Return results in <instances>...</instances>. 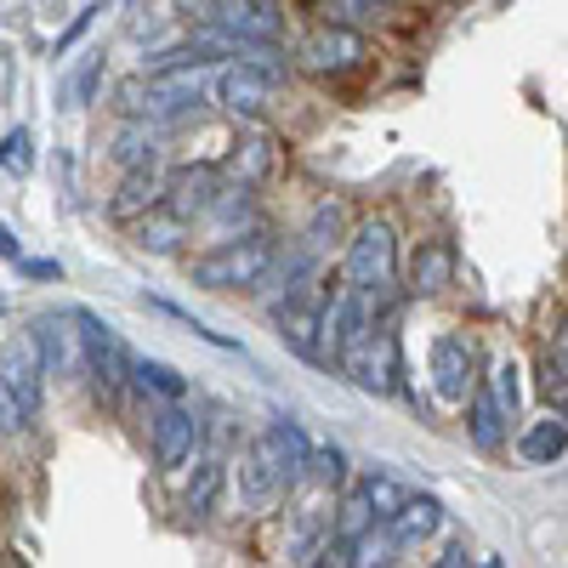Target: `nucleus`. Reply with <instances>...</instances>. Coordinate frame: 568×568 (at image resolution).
Here are the masks:
<instances>
[{"label": "nucleus", "instance_id": "f257e3e1", "mask_svg": "<svg viewBox=\"0 0 568 568\" xmlns=\"http://www.w3.org/2000/svg\"><path fill=\"white\" fill-rule=\"evenodd\" d=\"M398 278H404V251H398V227L393 216H358L347 245H342V284L375 296L382 307L398 302Z\"/></svg>", "mask_w": 568, "mask_h": 568}, {"label": "nucleus", "instance_id": "f03ea898", "mask_svg": "<svg viewBox=\"0 0 568 568\" xmlns=\"http://www.w3.org/2000/svg\"><path fill=\"white\" fill-rule=\"evenodd\" d=\"M273 262V233L267 227H245V233H222L216 245H205L187 262V284L200 291H256Z\"/></svg>", "mask_w": 568, "mask_h": 568}, {"label": "nucleus", "instance_id": "7ed1b4c3", "mask_svg": "<svg viewBox=\"0 0 568 568\" xmlns=\"http://www.w3.org/2000/svg\"><path fill=\"white\" fill-rule=\"evenodd\" d=\"M369 34L353 29V23H313L302 40H296V69L324 80V85H342V80H358L369 69Z\"/></svg>", "mask_w": 568, "mask_h": 568}, {"label": "nucleus", "instance_id": "20e7f679", "mask_svg": "<svg viewBox=\"0 0 568 568\" xmlns=\"http://www.w3.org/2000/svg\"><path fill=\"white\" fill-rule=\"evenodd\" d=\"M216 103V69H165V74H142V103L136 114L154 125H182Z\"/></svg>", "mask_w": 568, "mask_h": 568}, {"label": "nucleus", "instance_id": "39448f33", "mask_svg": "<svg viewBox=\"0 0 568 568\" xmlns=\"http://www.w3.org/2000/svg\"><path fill=\"white\" fill-rule=\"evenodd\" d=\"M336 369L347 375L358 393H369V398H393L398 382H404V342H398V329H393V324H375L369 336H364Z\"/></svg>", "mask_w": 568, "mask_h": 568}, {"label": "nucleus", "instance_id": "423d86ee", "mask_svg": "<svg viewBox=\"0 0 568 568\" xmlns=\"http://www.w3.org/2000/svg\"><path fill=\"white\" fill-rule=\"evenodd\" d=\"M29 336L40 347V364L45 375H58V382H80V375L91 369L85 358V329H80V313L74 307H45L29 318Z\"/></svg>", "mask_w": 568, "mask_h": 568}, {"label": "nucleus", "instance_id": "0eeeda50", "mask_svg": "<svg viewBox=\"0 0 568 568\" xmlns=\"http://www.w3.org/2000/svg\"><path fill=\"white\" fill-rule=\"evenodd\" d=\"M205 18L222 40H233V52L284 45V0H211Z\"/></svg>", "mask_w": 568, "mask_h": 568}, {"label": "nucleus", "instance_id": "6e6552de", "mask_svg": "<svg viewBox=\"0 0 568 568\" xmlns=\"http://www.w3.org/2000/svg\"><path fill=\"white\" fill-rule=\"evenodd\" d=\"M80 313V329H85V358H91V382H98V393L103 398H120L125 387H131V347L120 342V329L103 318V313H91V307H74Z\"/></svg>", "mask_w": 568, "mask_h": 568}, {"label": "nucleus", "instance_id": "1a4fd4ad", "mask_svg": "<svg viewBox=\"0 0 568 568\" xmlns=\"http://www.w3.org/2000/svg\"><path fill=\"white\" fill-rule=\"evenodd\" d=\"M273 336L291 347L296 358H307V364H318V369H329V353H324V313H318V296H307V291H291L284 302H273Z\"/></svg>", "mask_w": 568, "mask_h": 568}, {"label": "nucleus", "instance_id": "9d476101", "mask_svg": "<svg viewBox=\"0 0 568 568\" xmlns=\"http://www.w3.org/2000/svg\"><path fill=\"white\" fill-rule=\"evenodd\" d=\"M478 342L466 336V329H444V336L433 342V393L444 404H460L471 398V387H478Z\"/></svg>", "mask_w": 568, "mask_h": 568}, {"label": "nucleus", "instance_id": "9b49d317", "mask_svg": "<svg viewBox=\"0 0 568 568\" xmlns=\"http://www.w3.org/2000/svg\"><path fill=\"white\" fill-rule=\"evenodd\" d=\"M200 444H205V420L187 409V404L154 409V420H149V449H154V466H160V471H182L187 460L200 455Z\"/></svg>", "mask_w": 568, "mask_h": 568}, {"label": "nucleus", "instance_id": "f8f14e48", "mask_svg": "<svg viewBox=\"0 0 568 568\" xmlns=\"http://www.w3.org/2000/svg\"><path fill=\"white\" fill-rule=\"evenodd\" d=\"M0 382L12 387L23 415H40V404H45V364H40V347H34L29 329H7V336H0Z\"/></svg>", "mask_w": 568, "mask_h": 568}, {"label": "nucleus", "instance_id": "ddd939ff", "mask_svg": "<svg viewBox=\"0 0 568 568\" xmlns=\"http://www.w3.org/2000/svg\"><path fill=\"white\" fill-rule=\"evenodd\" d=\"M455 278H460V251H455V240H449V233H426V240L409 251L404 296H444Z\"/></svg>", "mask_w": 568, "mask_h": 568}, {"label": "nucleus", "instance_id": "4468645a", "mask_svg": "<svg viewBox=\"0 0 568 568\" xmlns=\"http://www.w3.org/2000/svg\"><path fill=\"white\" fill-rule=\"evenodd\" d=\"M273 91L278 85L256 63H245V58H227L216 69V109H227L233 120H262L267 103H273Z\"/></svg>", "mask_w": 568, "mask_h": 568}, {"label": "nucleus", "instance_id": "2eb2a0df", "mask_svg": "<svg viewBox=\"0 0 568 568\" xmlns=\"http://www.w3.org/2000/svg\"><path fill=\"white\" fill-rule=\"evenodd\" d=\"M216 187H222V165H176L165 176V205L182 216V222H205L211 200H216Z\"/></svg>", "mask_w": 568, "mask_h": 568}, {"label": "nucleus", "instance_id": "dca6fc26", "mask_svg": "<svg viewBox=\"0 0 568 568\" xmlns=\"http://www.w3.org/2000/svg\"><path fill=\"white\" fill-rule=\"evenodd\" d=\"M466 438H471V449H484V455H500V449L511 444V415H506V404L495 398L489 375H484V382L471 387V398H466Z\"/></svg>", "mask_w": 568, "mask_h": 568}, {"label": "nucleus", "instance_id": "f3484780", "mask_svg": "<svg viewBox=\"0 0 568 568\" xmlns=\"http://www.w3.org/2000/svg\"><path fill=\"white\" fill-rule=\"evenodd\" d=\"M227 176H240V182H251V187H267V182L278 176V142H273V131H262L256 120H245V131L233 136Z\"/></svg>", "mask_w": 568, "mask_h": 568}, {"label": "nucleus", "instance_id": "a211bd4d", "mask_svg": "<svg viewBox=\"0 0 568 568\" xmlns=\"http://www.w3.org/2000/svg\"><path fill=\"white\" fill-rule=\"evenodd\" d=\"M347 233H353V216H347V205H342L336 194H318L296 240H302V245H307L313 256H329L336 245H347Z\"/></svg>", "mask_w": 568, "mask_h": 568}, {"label": "nucleus", "instance_id": "6ab92c4d", "mask_svg": "<svg viewBox=\"0 0 568 568\" xmlns=\"http://www.w3.org/2000/svg\"><path fill=\"white\" fill-rule=\"evenodd\" d=\"M154 205H165V176L154 165H136V171L120 176V194L109 200V216L114 222H142Z\"/></svg>", "mask_w": 568, "mask_h": 568}, {"label": "nucleus", "instance_id": "aec40b11", "mask_svg": "<svg viewBox=\"0 0 568 568\" xmlns=\"http://www.w3.org/2000/svg\"><path fill=\"white\" fill-rule=\"evenodd\" d=\"M438 529H444V506H438L433 495H409V500L387 517V535H393L398 551H415L420 540H433Z\"/></svg>", "mask_w": 568, "mask_h": 568}, {"label": "nucleus", "instance_id": "412c9836", "mask_svg": "<svg viewBox=\"0 0 568 568\" xmlns=\"http://www.w3.org/2000/svg\"><path fill=\"white\" fill-rule=\"evenodd\" d=\"M511 449H517V460H524V466H557L568 455V420L557 409L540 415V420H529L524 433L511 438Z\"/></svg>", "mask_w": 568, "mask_h": 568}, {"label": "nucleus", "instance_id": "4be33fe9", "mask_svg": "<svg viewBox=\"0 0 568 568\" xmlns=\"http://www.w3.org/2000/svg\"><path fill=\"white\" fill-rule=\"evenodd\" d=\"M205 222H211V227H222V233H245V227H262V211H256V187H251V182H240V176H222V187H216V200H211Z\"/></svg>", "mask_w": 568, "mask_h": 568}, {"label": "nucleus", "instance_id": "5701e85b", "mask_svg": "<svg viewBox=\"0 0 568 568\" xmlns=\"http://www.w3.org/2000/svg\"><path fill=\"white\" fill-rule=\"evenodd\" d=\"M222 489H227V466L216 455H194V478H187V489H182L187 524H205V517L216 511V500H222Z\"/></svg>", "mask_w": 568, "mask_h": 568}, {"label": "nucleus", "instance_id": "b1692460", "mask_svg": "<svg viewBox=\"0 0 568 568\" xmlns=\"http://www.w3.org/2000/svg\"><path fill=\"white\" fill-rule=\"evenodd\" d=\"M160 131H165V125H154V120H142V114L120 120V131H114V142H109V154H114V165H120V171H136V165H154V160H160Z\"/></svg>", "mask_w": 568, "mask_h": 568}, {"label": "nucleus", "instance_id": "393cba45", "mask_svg": "<svg viewBox=\"0 0 568 568\" xmlns=\"http://www.w3.org/2000/svg\"><path fill=\"white\" fill-rule=\"evenodd\" d=\"M187 227H194V222H182L171 205H154L142 222H131L136 251H142V256H176V251H182V240H187Z\"/></svg>", "mask_w": 568, "mask_h": 568}, {"label": "nucleus", "instance_id": "a878e982", "mask_svg": "<svg viewBox=\"0 0 568 568\" xmlns=\"http://www.w3.org/2000/svg\"><path fill=\"white\" fill-rule=\"evenodd\" d=\"M131 387L160 398V404H182L187 398V375L176 364H165V358H136L131 364Z\"/></svg>", "mask_w": 568, "mask_h": 568}, {"label": "nucleus", "instance_id": "bb28decb", "mask_svg": "<svg viewBox=\"0 0 568 568\" xmlns=\"http://www.w3.org/2000/svg\"><path fill=\"white\" fill-rule=\"evenodd\" d=\"M382 517H375V506L364 500V489L358 484H347L342 489V500H336V511H329V535H342V540H364Z\"/></svg>", "mask_w": 568, "mask_h": 568}, {"label": "nucleus", "instance_id": "cd10ccee", "mask_svg": "<svg viewBox=\"0 0 568 568\" xmlns=\"http://www.w3.org/2000/svg\"><path fill=\"white\" fill-rule=\"evenodd\" d=\"M142 307H149V313H160V318H171V324H182L187 336H200V342H205V347H216V353H245V347H240V336H222V329L200 324V318L187 313V307H176V302H165V296H142Z\"/></svg>", "mask_w": 568, "mask_h": 568}, {"label": "nucleus", "instance_id": "c85d7f7f", "mask_svg": "<svg viewBox=\"0 0 568 568\" xmlns=\"http://www.w3.org/2000/svg\"><path fill=\"white\" fill-rule=\"evenodd\" d=\"M307 484L342 495L353 484V466H347V449L342 444H313V460H307Z\"/></svg>", "mask_w": 568, "mask_h": 568}, {"label": "nucleus", "instance_id": "c756f323", "mask_svg": "<svg viewBox=\"0 0 568 568\" xmlns=\"http://www.w3.org/2000/svg\"><path fill=\"white\" fill-rule=\"evenodd\" d=\"M393 0H318V18L324 23H353V29H375L387 23Z\"/></svg>", "mask_w": 568, "mask_h": 568}, {"label": "nucleus", "instance_id": "7c9ffc66", "mask_svg": "<svg viewBox=\"0 0 568 568\" xmlns=\"http://www.w3.org/2000/svg\"><path fill=\"white\" fill-rule=\"evenodd\" d=\"M358 489H364V500L375 506V517H382V524H387V517L409 500V489L393 478V471H364V478H358Z\"/></svg>", "mask_w": 568, "mask_h": 568}, {"label": "nucleus", "instance_id": "2f4dec72", "mask_svg": "<svg viewBox=\"0 0 568 568\" xmlns=\"http://www.w3.org/2000/svg\"><path fill=\"white\" fill-rule=\"evenodd\" d=\"M0 171H12V176L34 171V136H29V125H12L7 136H0Z\"/></svg>", "mask_w": 568, "mask_h": 568}, {"label": "nucleus", "instance_id": "473e14b6", "mask_svg": "<svg viewBox=\"0 0 568 568\" xmlns=\"http://www.w3.org/2000/svg\"><path fill=\"white\" fill-rule=\"evenodd\" d=\"M103 52H91L80 69H74V80H69V103L63 109H85V103H98V85H103Z\"/></svg>", "mask_w": 568, "mask_h": 568}, {"label": "nucleus", "instance_id": "72a5a7b5", "mask_svg": "<svg viewBox=\"0 0 568 568\" xmlns=\"http://www.w3.org/2000/svg\"><path fill=\"white\" fill-rule=\"evenodd\" d=\"M517 375H524V369H517L511 358H500V364L489 369V387H495V398L506 404L511 420H517V404H524V382H517Z\"/></svg>", "mask_w": 568, "mask_h": 568}, {"label": "nucleus", "instance_id": "f704fd0d", "mask_svg": "<svg viewBox=\"0 0 568 568\" xmlns=\"http://www.w3.org/2000/svg\"><path fill=\"white\" fill-rule=\"evenodd\" d=\"M98 12H103V0H91V7H80V12H74V23L52 40V58H69V52H74V40H80L91 23H98Z\"/></svg>", "mask_w": 568, "mask_h": 568}, {"label": "nucleus", "instance_id": "c9c22d12", "mask_svg": "<svg viewBox=\"0 0 568 568\" xmlns=\"http://www.w3.org/2000/svg\"><path fill=\"white\" fill-rule=\"evenodd\" d=\"M29 426V415H23V404L12 398V387L0 382V433H23Z\"/></svg>", "mask_w": 568, "mask_h": 568}, {"label": "nucleus", "instance_id": "e433bc0d", "mask_svg": "<svg viewBox=\"0 0 568 568\" xmlns=\"http://www.w3.org/2000/svg\"><path fill=\"white\" fill-rule=\"evenodd\" d=\"M433 562H444V568H460V562H471V546H466V540H449V546H444V557H433Z\"/></svg>", "mask_w": 568, "mask_h": 568}, {"label": "nucleus", "instance_id": "4c0bfd02", "mask_svg": "<svg viewBox=\"0 0 568 568\" xmlns=\"http://www.w3.org/2000/svg\"><path fill=\"white\" fill-rule=\"evenodd\" d=\"M551 358H557V364L568 369V313L557 318V336H551Z\"/></svg>", "mask_w": 568, "mask_h": 568}, {"label": "nucleus", "instance_id": "58836bf2", "mask_svg": "<svg viewBox=\"0 0 568 568\" xmlns=\"http://www.w3.org/2000/svg\"><path fill=\"white\" fill-rule=\"evenodd\" d=\"M23 278H63V262H23Z\"/></svg>", "mask_w": 568, "mask_h": 568}, {"label": "nucleus", "instance_id": "ea45409f", "mask_svg": "<svg viewBox=\"0 0 568 568\" xmlns=\"http://www.w3.org/2000/svg\"><path fill=\"white\" fill-rule=\"evenodd\" d=\"M0 256H7V262H18V256H23V245H18V233H12L7 222H0Z\"/></svg>", "mask_w": 568, "mask_h": 568}]
</instances>
